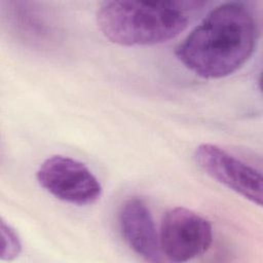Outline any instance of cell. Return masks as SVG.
Instances as JSON below:
<instances>
[{"label":"cell","mask_w":263,"mask_h":263,"mask_svg":"<svg viewBox=\"0 0 263 263\" xmlns=\"http://www.w3.org/2000/svg\"><path fill=\"white\" fill-rule=\"evenodd\" d=\"M258 25L251 8L237 1L213 10L177 46L175 54L183 66L206 79L229 76L252 55Z\"/></svg>","instance_id":"6da1fadb"},{"label":"cell","mask_w":263,"mask_h":263,"mask_svg":"<svg viewBox=\"0 0 263 263\" xmlns=\"http://www.w3.org/2000/svg\"><path fill=\"white\" fill-rule=\"evenodd\" d=\"M198 1H104L97 23L111 42L124 46H149L166 42L183 32Z\"/></svg>","instance_id":"7a4b0ae2"},{"label":"cell","mask_w":263,"mask_h":263,"mask_svg":"<svg viewBox=\"0 0 263 263\" xmlns=\"http://www.w3.org/2000/svg\"><path fill=\"white\" fill-rule=\"evenodd\" d=\"M38 183L55 198L76 205H89L102 195V185L81 161L64 155L46 158L36 173Z\"/></svg>","instance_id":"3957f363"},{"label":"cell","mask_w":263,"mask_h":263,"mask_svg":"<svg viewBox=\"0 0 263 263\" xmlns=\"http://www.w3.org/2000/svg\"><path fill=\"white\" fill-rule=\"evenodd\" d=\"M213 241L209 220L198 213L176 206L165 212L159 231L162 255L172 262H187L203 255Z\"/></svg>","instance_id":"277c9868"},{"label":"cell","mask_w":263,"mask_h":263,"mask_svg":"<svg viewBox=\"0 0 263 263\" xmlns=\"http://www.w3.org/2000/svg\"><path fill=\"white\" fill-rule=\"evenodd\" d=\"M197 165L213 180L261 206L263 199L262 175L218 145L202 143L194 151Z\"/></svg>","instance_id":"5b68a950"},{"label":"cell","mask_w":263,"mask_h":263,"mask_svg":"<svg viewBox=\"0 0 263 263\" xmlns=\"http://www.w3.org/2000/svg\"><path fill=\"white\" fill-rule=\"evenodd\" d=\"M118 224L128 247L145 261H161L159 235L146 202L139 197L126 199L118 213Z\"/></svg>","instance_id":"8992f818"},{"label":"cell","mask_w":263,"mask_h":263,"mask_svg":"<svg viewBox=\"0 0 263 263\" xmlns=\"http://www.w3.org/2000/svg\"><path fill=\"white\" fill-rule=\"evenodd\" d=\"M1 232V252L0 256L2 260H13L22 251V242L17 232L7 224L3 219L0 224Z\"/></svg>","instance_id":"52a82bcc"}]
</instances>
